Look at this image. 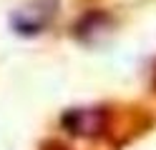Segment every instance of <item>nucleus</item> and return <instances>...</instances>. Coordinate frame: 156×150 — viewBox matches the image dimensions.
<instances>
[{"label": "nucleus", "mask_w": 156, "mask_h": 150, "mask_svg": "<svg viewBox=\"0 0 156 150\" xmlns=\"http://www.w3.org/2000/svg\"><path fill=\"white\" fill-rule=\"evenodd\" d=\"M61 123L76 138H98L106 133L108 115L101 108H73L61 118Z\"/></svg>", "instance_id": "1"}]
</instances>
